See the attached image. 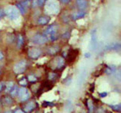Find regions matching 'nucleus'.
Listing matches in <instances>:
<instances>
[{
	"label": "nucleus",
	"instance_id": "obj_1",
	"mask_svg": "<svg viewBox=\"0 0 121 113\" xmlns=\"http://www.w3.org/2000/svg\"><path fill=\"white\" fill-rule=\"evenodd\" d=\"M4 13L11 20H17L20 17V11L16 6L8 5L4 10Z\"/></svg>",
	"mask_w": 121,
	"mask_h": 113
},
{
	"label": "nucleus",
	"instance_id": "obj_2",
	"mask_svg": "<svg viewBox=\"0 0 121 113\" xmlns=\"http://www.w3.org/2000/svg\"><path fill=\"white\" fill-rule=\"evenodd\" d=\"M58 26L55 25H52L48 26L44 31V35L50 41H55L57 38Z\"/></svg>",
	"mask_w": 121,
	"mask_h": 113
},
{
	"label": "nucleus",
	"instance_id": "obj_3",
	"mask_svg": "<svg viewBox=\"0 0 121 113\" xmlns=\"http://www.w3.org/2000/svg\"><path fill=\"white\" fill-rule=\"evenodd\" d=\"M46 10L49 14H58L60 11V7L58 3L55 0H49L46 2Z\"/></svg>",
	"mask_w": 121,
	"mask_h": 113
},
{
	"label": "nucleus",
	"instance_id": "obj_4",
	"mask_svg": "<svg viewBox=\"0 0 121 113\" xmlns=\"http://www.w3.org/2000/svg\"><path fill=\"white\" fill-rule=\"evenodd\" d=\"M47 37L44 35V34H40V33H38V34H36L32 37L31 42L36 45H42L44 44L47 41Z\"/></svg>",
	"mask_w": 121,
	"mask_h": 113
},
{
	"label": "nucleus",
	"instance_id": "obj_5",
	"mask_svg": "<svg viewBox=\"0 0 121 113\" xmlns=\"http://www.w3.org/2000/svg\"><path fill=\"white\" fill-rule=\"evenodd\" d=\"M27 62L26 60H21L19 62H17L13 68V71L17 74H20L23 73L26 69Z\"/></svg>",
	"mask_w": 121,
	"mask_h": 113
},
{
	"label": "nucleus",
	"instance_id": "obj_6",
	"mask_svg": "<svg viewBox=\"0 0 121 113\" xmlns=\"http://www.w3.org/2000/svg\"><path fill=\"white\" fill-rule=\"evenodd\" d=\"M17 95H18V97L20 98L21 101L27 100L30 97V93L28 91V89L24 87H22L18 89Z\"/></svg>",
	"mask_w": 121,
	"mask_h": 113
},
{
	"label": "nucleus",
	"instance_id": "obj_7",
	"mask_svg": "<svg viewBox=\"0 0 121 113\" xmlns=\"http://www.w3.org/2000/svg\"><path fill=\"white\" fill-rule=\"evenodd\" d=\"M41 50L38 48H31L28 51V55L29 56L31 59H38L41 54Z\"/></svg>",
	"mask_w": 121,
	"mask_h": 113
},
{
	"label": "nucleus",
	"instance_id": "obj_8",
	"mask_svg": "<svg viewBox=\"0 0 121 113\" xmlns=\"http://www.w3.org/2000/svg\"><path fill=\"white\" fill-rule=\"evenodd\" d=\"M50 21V18L47 16H40L38 17L37 23H38L39 25H46L48 24Z\"/></svg>",
	"mask_w": 121,
	"mask_h": 113
},
{
	"label": "nucleus",
	"instance_id": "obj_9",
	"mask_svg": "<svg viewBox=\"0 0 121 113\" xmlns=\"http://www.w3.org/2000/svg\"><path fill=\"white\" fill-rule=\"evenodd\" d=\"M35 106H36L35 103L34 101H30L29 103H27L25 105V106H24V110L26 112H31L33 109H35Z\"/></svg>",
	"mask_w": 121,
	"mask_h": 113
},
{
	"label": "nucleus",
	"instance_id": "obj_10",
	"mask_svg": "<svg viewBox=\"0 0 121 113\" xmlns=\"http://www.w3.org/2000/svg\"><path fill=\"white\" fill-rule=\"evenodd\" d=\"M76 5L79 10L84 11L87 8V0H76Z\"/></svg>",
	"mask_w": 121,
	"mask_h": 113
},
{
	"label": "nucleus",
	"instance_id": "obj_11",
	"mask_svg": "<svg viewBox=\"0 0 121 113\" xmlns=\"http://www.w3.org/2000/svg\"><path fill=\"white\" fill-rule=\"evenodd\" d=\"M1 103L3 106H10L12 104L13 100L11 97H8V96H4L1 98Z\"/></svg>",
	"mask_w": 121,
	"mask_h": 113
},
{
	"label": "nucleus",
	"instance_id": "obj_12",
	"mask_svg": "<svg viewBox=\"0 0 121 113\" xmlns=\"http://www.w3.org/2000/svg\"><path fill=\"white\" fill-rule=\"evenodd\" d=\"M58 50H59V46L55 45V46H51V47H49L47 50V53L50 55H54V54L56 53Z\"/></svg>",
	"mask_w": 121,
	"mask_h": 113
},
{
	"label": "nucleus",
	"instance_id": "obj_13",
	"mask_svg": "<svg viewBox=\"0 0 121 113\" xmlns=\"http://www.w3.org/2000/svg\"><path fill=\"white\" fill-rule=\"evenodd\" d=\"M64 64V59L62 57H58L56 59V68L60 69L61 68Z\"/></svg>",
	"mask_w": 121,
	"mask_h": 113
},
{
	"label": "nucleus",
	"instance_id": "obj_14",
	"mask_svg": "<svg viewBox=\"0 0 121 113\" xmlns=\"http://www.w3.org/2000/svg\"><path fill=\"white\" fill-rule=\"evenodd\" d=\"M85 15V12H84L83 11H81L74 13L73 15V17L74 20H77V19L82 18Z\"/></svg>",
	"mask_w": 121,
	"mask_h": 113
},
{
	"label": "nucleus",
	"instance_id": "obj_15",
	"mask_svg": "<svg viewBox=\"0 0 121 113\" xmlns=\"http://www.w3.org/2000/svg\"><path fill=\"white\" fill-rule=\"evenodd\" d=\"M16 7L17 8V9L19 10L20 13H21L22 14H25L26 13V8H25L24 6H23L21 3H18V4H17Z\"/></svg>",
	"mask_w": 121,
	"mask_h": 113
},
{
	"label": "nucleus",
	"instance_id": "obj_16",
	"mask_svg": "<svg viewBox=\"0 0 121 113\" xmlns=\"http://www.w3.org/2000/svg\"><path fill=\"white\" fill-rule=\"evenodd\" d=\"M14 86V84H13V82H9L6 84V87H5V91L6 92H10L12 88Z\"/></svg>",
	"mask_w": 121,
	"mask_h": 113
},
{
	"label": "nucleus",
	"instance_id": "obj_17",
	"mask_svg": "<svg viewBox=\"0 0 121 113\" xmlns=\"http://www.w3.org/2000/svg\"><path fill=\"white\" fill-rule=\"evenodd\" d=\"M87 107H88V111H89V113H94V104H93V103L91 100H87Z\"/></svg>",
	"mask_w": 121,
	"mask_h": 113
},
{
	"label": "nucleus",
	"instance_id": "obj_18",
	"mask_svg": "<svg viewBox=\"0 0 121 113\" xmlns=\"http://www.w3.org/2000/svg\"><path fill=\"white\" fill-rule=\"evenodd\" d=\"M24 43V39H23V37L22 35H19L17 37V44H18V46L20 47V46L23 44Z\"/></svg>",
	"mask_w": 121,
	"mask_h": 113
},
{
	"label": "nucleus",
	"instance_id": "obj_19",
	"mask_svg": "<svg viewBox=\"0 0 121 113\" xmlns=\"http://www.w3.org/2000/svg\"><path fill=\"white\" fill-rule=\"evenodd\" d=\"M17 89H18V88H17V86H13V88H12V90L10 91V93H11V95H12V96H13V97H14V96H16L17 95V91H18V90H17Z\"/></svg>",
	"mask_w": 121,
	"mask_h": 113
},
{
	"label": "nucleus",
	"instance_id": "obj_20",
	"mask_svg": "<svg viewBox=\"0 0 121 113\" xmlns=\"http://www.w3.org/2000/svg\"><path fill=\"white\" fill-rule=\"evenodd\" d=\"M111 109L113 110L116 111V112H120V104L119 105H113V106H111Z\"/></svg>",
	"mask_w": 121,
	"mask_h": 113
},
{
	"label": "nucleus",
	"instance_id": "obj_21",
	"mask_svg": "<svg viewBox=\"0 0 121 113\" xmlns=\"http://www.w3.org/2000/svg\"><path fill=\"white\" fill-rule=\"evenodd\" d=\"M46 0H36V5L38 6H43Z\"/></svg>",
	"mask_w": 121,
	"mask_h": 113
},
{
	"label": "nucleus",
	"instance_id": "obj_22",
	"mask_svg": "<svg viewBox=\"0 0 121 113\" xmlns=\"http://www.w3.org/2000/svg\"><path fill=\"white\" fill-rule=\"evenodd\" d=\"M28 79H29V81H30V82H35L37 80L36 77L34 76V75H29V76L28 77Z\"/></svg>",
	"mask_w": 121,
	"mask_h": 113
},
{
	"label": "nucleus",
	"instance_id": "obj_23",
	"mask_svg": "<svg viewBox=\"0 0 121 113\" xmlns=\"http://www.w3.org/2000/svg\"><path fill=\"white\" fill-rule=\"evenodd\" d=\"M20 84L21 85V86H26V85H27V82L26 80V79H22V80H20Z\"/></svg>",
	"mask_w": 121,
	"mask_h": 113
},
{
	"label": "nucleus",
	"instance_id": "obj_24",
	"mask_svg": "<svg viewBox=\"0 0 121 113\" xmlns=\"http://www.w3.org/2000/svg\"><path fill=\"white\" fill-rule=\"evenodd\" d=\"M4 87V83L3 82H0V92L3 90Z\"/></svg>",
	"mask_w": 121,
	"mask_h": 113
},
{
	"label": "nucleus",
	"instance_id": "obj_25",
	"mask_svg": "<svg viewBox=\"0 0 121 113\" xmlns=\"http://www.w3.org/2000/svg\"><path fill=\"white\" fill-rule=\"evenodd\" d=\"M13 113H24V112H22L21 109H17V110H15L14 112H13Z\"/></svg>",
	"mask_w": 121,
	"mask_h": 113
},
{
	"label": "nucleus",
	"instance_id": "obj_26",
	"mask_svg": "<svg viewBox=\"0 0 121 113\" xmlns=\"http://www.w3.org/2000/svg\"><path fill=\"white\" fill-rule=\"evenodd\" d=\"M99 95H100L102 97H106V96H107V93H106V92H104V93H100V94H99Z\"/></svg>",
	"mask_w": 121,
	"mask_h": 113
},
{
	"label": "nucleus",
	"instance_id": "obj_27",
	"mask_svg": "<svg viewBox=\"0 0 121 113\" xmlns=\"http://www.w3.org/2000/svg\"><path fill=\"white\" fill-rule=\"evenodd\" d=\"M70 0H60V2H61L62 3H64V4H67V3H68Z\"/></svg>",
	"mask_w": 121,
	"mask_h": 113
},
{
	"label": "nucleus",
	"instance_id": "obj_28",
	"mask_svg": "<svg viewBox=\"0 0 121 113\" xmlns=\"http://www.w3.org/2000/svg\"><path fill=\"white\" fill-rule=\"evenodd\" d=\"M4 58V55H3V53H2V52H0V61H1L2 59Z\"/></svg>",
	"mask_w": 121,
	"mask_h": 113
},
{
	"label": "nucleus",
	"instance_id": "obj_29",
	"mask_svg": "<svg viewBox=\"0 0 121 113\" xmlns=\"http://www.w3.org/2000/svg\"><path fill=\"white\" fill-rule=\"evenodd\" d=\"M4 14V11H2V10H0V17H2L3 15Z\"/></svg>",
	"mask_w": 121,
	"mask_h": 113
},
{
	"label": "nucleus",
	"instance_id": "obj_30",
	"mask_svg": "<svg viewBox=\"0 0 121 113\" xmlns=\"http://www.w3.org/2000/svg\"><path fill=\"white\" fill-rule=\"evenodd\" d=\"M4 113H11V111H7V112H5Z\"/></svg>",
	"mask_w": 121,
	"mask_h": 113
}]
</instances>
